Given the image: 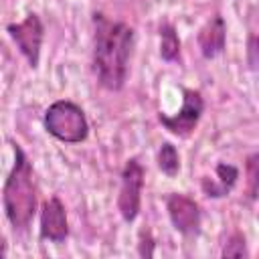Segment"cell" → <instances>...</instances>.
<instances>
[{"label":"cell","instance_id":"cell-15","mask_svg":"<svg viewBox=\"0 0 259 259\" xmlns=\"http://www.w3.org/2000/svg\"><path fill=\"white\" fill-rule=\"evenodd\" d=\"M247 65L251 71H259V34H249L247 38Z\"/></svg>","mask_w":259,"mask_h":259},{"label":"cell","instance_id":"cell-14","mask_svg":"<svg viewBox=\"0 0 259 259\" xmlns=\"http://www.w3.org/2000/svg\"><path fill=\"white\" fill-rule=\"evenodd\" d=\"M247 255V245H245V237L241 233H233L229 243L223 249V257H245Z\"/></svg>","mask_w":259,"mask_h":259},{"label":"cell","instance_id":"cell-8","mask_svg":"<svg viewBox=\"0 0 259 259\" xmlns=\"http://www.w3.org/2000/svg\"><path fill=\"white\" fill-rule=\"evenodd\" d=\"M38 235L40 239L51 243H65V239L69 237V219L65 204L61 202L59 196H51L42 202Z\"/></svg>","mask_w":259,"mask_h":259},{"label":"cell","instance_id":"cell-12","mask_svg":"<svg viewBox=\"0 0 259 259\" xmlns=\"http://www.w3.org/2000/svg\"><path fill=\"white\" fill-rule=\"evenodd\" d=\"M158 168L168 178H174L180 172V156H178V150H176L174 144L164 142L160 146V150H158Z\"/></svg>","mask_w":259,"mask_h":259},{"label":"cell","instance_id":"cell-5","mask_svg":"<svg viewBox=\"0 0 259 259\" xmlns=\"http://www.w3.org/2000/svg\"><path fill=\"white\" fill-rule=\"evenodd\" d=\"M6 32L10 34L12 42L20 51V55L28 61V65L32 69H36L40 63V49H42V40H45V24H42L40 16L36 12H30V14H26L24 20L8 24Z\"/></svg>","mask_w":259,"mask_h":259},{"label":"cell","instance_id":"cell-9","mask_svg":"<svg viewBox=\"0 0 259 259\" xmlns=\"http://www.w3.org/2000/svg\"><path fill=\"white\" fill-rule=\"evenodd\" d=\"M198 49L204 59H214L225 51L227 45V24L221 14L210 16L198 30Z\"/></svg>","mask_w":259,"mask_h":259},{"label":"cell","instance_id":"cell-11","mask_svg":"<svg viewBox=\"0 0 259 259\" xmlns=\"http://www.w3.org/2000/svg\"><path fill=\"white\" fill-rule=\"evenodd\" d=\"M160 57L168 63H174L180 59V38L170 22L160 24Z\"/></svg>","mask_w":259,"mask_h":259},{"label":"cell","instance_id":"cell-10","mask_svg":"<svg viewBox=\"0 0 259 259\" xmlns=\"http://www.w3.org/2000/svg\"><path fill=\"white\" fill-rule=\"evenodd\" d=\"M214 172H217V180H210V178L204 176V178L200 180V186H202V192H204L208 198H223V196H227V194L233 190V186L237 184V180H239V170H237V166H233V164L221 162V164H217Z\"/></svg>","mask_w":259,"mask_h":259},{"label":"cell","instance_id":"cell-4","mask_svg":"<svg viewBox=\"0 0 259 259\" xmlns=\"http://www.w3.org/2000/svg\"><path fill=\"white\" fill-rule=\"evenodd\" d=\"M144 166L138 158H130L121 170V184L117 194V210L125 223H134L142 210V188H144Z\"/></svg>","mask_w":259,"mask_h":259},{"label":"cell","instance_id":"cell-1","mask_svg":"<svg viewBox=\"0 0 259 259\" xmlns=\"http://www.w3.org/2000/svg\"><path fill=\"white\" fill-rule=\"evenodd\" d=\"M93 71L97 83L107 91H119L127 79V65L134 49V28L105 14H93Z\"/></svg>","mask_w":259,"mask_h":259},{"label":"cell","instance_id":"cell-7","mask_svg":"<svg viewBox=\"0 0 259 259\" xmlns=\"http://www.w3.org/2000/svg\"><path fill=\"white\" fill-rule=\"evenodd\" d=\"M166 210L172 227L184 235V237H194L200 231V206L194 198L182 194V192H172L166 196Z\"/></svg>","mask_w":259,"mask_h":259},{"label":"cell","instance_id":"cell-6","mask_svg":"<svg viewBox=\"0 0 259 259\" xmlns=\"http://www.w3.org/2000/svg\"><path fill=\"white\" fill-rule=\"evenodd\" d=\"M202 111H204V99H202V93L198 89H182V107L178 113L174 115H166V113H158V119L160 123L174 136L178 138H186L190 136L200 117H202Z\"/></svg>","mask_w":259,"mask_h":259},{"label":"cell","instance_id":"cell-2","mask_svg":"<svg viewBox=\"0 0 259 259\" xmlns=\"http://www.w3.org/2000/svg\"><path fill=\"white\" fill-rule=\"evenodd\" d=\"M36 184L34 170L24 150L14 144V164L2 188L4 214L14 231H26L36 212Z\"/></svg>","mask_w":259,"mask_h":259},{"label":"cell","instance_id":"cell-13","mask_svg":"<svg viewBox=\"0 0 259 259\" xmlns=\"http://www.w3.org/2000/svg\"><path fill=\"white\" fill-rule=\"evenodd\" d=\"M245 178H247V198L255 200L259 196V152L247 156Z\"/></svg>","mask_w":259,"mask_h":259},{"label":"cell","instance_id":"cell-3","mask_svg":"<svg viewBox=\"0 0 259 259\" xmlns=\"http://www.w3.org/2000/svg\"><path fill=\"white\" fill-rule=\"evenodd\" d=\"M45 130L63 144H81L89 136V121L81 105L57 99L45 109Z\"/></svg>","mask_w":259,"mask_h":259},{"label":"cell","instance_id":"cell-16","mask_svg":"<svg viewBox=\"0 0 259 259\" xmlns=\"http://www.w3.org/2000/svg\"><path fill=\"white\" fill-rule=\"evenodd\" d=\"M138 253L142 257H152L154 255V239H152V233L148 229H144L140 233V245H138Z\"/></svg>","mask_w":259,"mask_h":259}]
</instances>
